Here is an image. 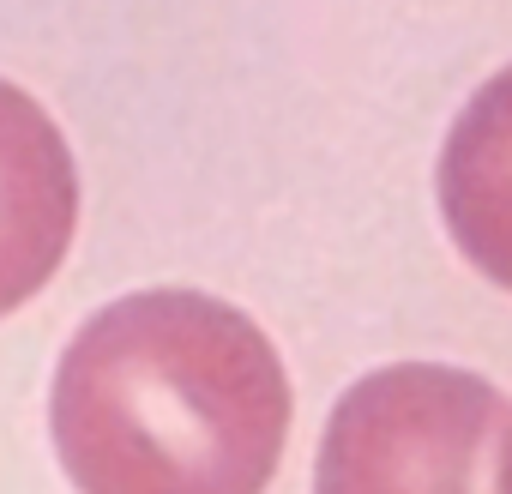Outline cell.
Masks as SVG:
<instances>
[{
	"mask_svg": "<svg viewBox=\"0 0 512 494\" xmlns=\"http://www.w3.org/2000/svg\"><path fill=\"white\" fill-rule=\"evenodd\" d=\"M506 440L500 386L446 362H392L338 398L314 494H506Z\"/></svg>",
	"mask_w": 512,
	"mask_h": 494,
	"instance_id": "cell-2",
	"label": "cell"
},
{
	"mask_svg": "<svg viewBox=\"0 0 512 494\" xmlns=\"http://www.w3.org/2000/svg\"><path fill=\"white\" fill-rule=\"evenodd\" d=\"M290 410V374L241 308L139 290L67 344L49 428L79 494H266Z\"/></svg>",
	"mask_w": 512,
	"mask_h": 494,
	"instance_id": "cell-1",
	"label": "cell"
},
{
	"mask_svg": "<svg viewBox=\"0 0 512 494\" xmlns=\"http://www.w3.org/2000/svg\"><path fill=\"white\" fill-rule=\"evenodd\" d=\"M79 229V169L55 115L0 79V314L25 308L67 260Z\"/></svg>",
	"mask_w": 512,
	"mask_h": 494,
	"instance_id": "cell-3",
	"label": "cell"
}]
</instances>
